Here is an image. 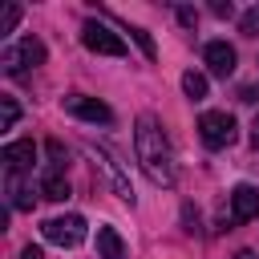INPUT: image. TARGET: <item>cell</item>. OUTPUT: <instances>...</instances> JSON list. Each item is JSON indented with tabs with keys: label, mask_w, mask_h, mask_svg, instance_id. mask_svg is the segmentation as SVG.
Masks as SVG:
<instances>
[{
	"label": "cell",
	"mask_w": 259,
	"mask_h": 259,
	"mask_svg": "<svg viewBox=\"0 0 259 259\" xmlns=\"http://www.w3.org/2000/svg\"><path fill=\"white\" fill-rule=\"evenodd\" d=\"M65 113H73V117H81V121H93V125H109V121H113V109H109L105 101H97V97H85V93L65 97Z\"/></svg>",
	"instance_id": "6"
},
{
	"label": "cell",
	"mask_w": 259,
	"mask_h": 259,
	"mask_svg": "<svg viewBox=\"0 0 259 259\" xmlns=\"http://www.w3.org/2000/svg\"><path fill=\"white\" fill-rule=\"evenodd\" d=\"M130 32H134V40L142 45V53H146V57L154 61V57H158V49H154V40H150V32H146V28H130Z\"/></svg>",
	"instance_id": "16"
},
{
	"label": "cell",
	"mask_w": 259,
	"mask_h": 259,
	"mask_svg": "<svg viewBox=\"0 0 259 259\" xmlns=\"http://www.w3.org/2000/svg\"><path fill=\"white\" fill-rule=\"evenodd\" d=\"M40 231H45V239H49V243H57V247H77V243H85V219H81V214L49 219Z\"/></svg>",
	"instance_id": "5"
},
{
	"label": "cell",
	"mask_w": 259,
	"mask_h": 259,
	"mask_svg": "<svg viewBox=\"0 0 259 259\" xmlns=\"http://www.w3.org/2000/svg\"><path fill=\"white\" fill-rule=\"evenodd\" d=\"M20 20V4H4V16H0V36H8Z\"/></svg>",
	"instance_id": "15"
},
{
	"label": "cell",
	"mask_w": 259,
	"mask_h": 259,
	"mask_svg": "<svg viewBox=\"0 0 259 259\" xmlns=\"http://www.w3.org/2000/svg\"><path fill=\"white\" fill-rule=\"evenodd\" d=\"M40 61H45V45H40L36 36H24L20 45H4V49H0V65H4V73H20V69L40 65Z\"/></svg>",
	"instance_id": "4"
},
{
	"label": "cell",
	"mask_w": 259,
	"mask_h": 259,
	"mask_svg": "<svg viewBox=\"0 0 259 259\" xmlns=\"http://www.w3.org/2000/svg\"><path fill=\"white\" fill-rule=\"evenodd\" d=\"M255 214H259V190L247 186V182L235 186V190H231V219H235V223H251Z\"/></svg>",
	"instance_id": "9"
},
{
	"label": "cell",
	"mask_w": 259,
	"mask_h": 259,
	"mask_svg": "<svg viewBox=\"0 0 259 259\" xmlns=\"http://www.w3.org/2000/svg\"><path fill=\"white\" fill-rule=\"evenodd\" d=\"M198 138L210 146V150H223L235 142V117L231 113H219V109H206L198 117Z\"/></svg>",
	"instance_id": "3"
},
{
	"label": "cell",
	"mask_w": 259,
	"mask_h": 259,
	"mask_svg": "<svg viewBox=\"0 0 259 259\" xmlns=\"http://www.w3.org/2000/svg\"><path fill=\"white\" fill-rule=\"evenodd\" d=\"M243 32H247V36H255V32H259V8H251V12L243 16Z\"/></svg>",
	"instance_id": "18"
},
{
	"label": "cell",
	"mask_w": 259,
	"mask_h": 259,
	"mask_svg": "<svg viewBox=\"0 0 259 259\" xmlns=\"http://www.w3.org/2000/svg\"><path fill=\"white\" fill-rule=\"evenodd\" d=\"M32 186L20 178V174H8V206L12 210H32Z\"/></svg>",
	"instance_id": "11"
},
{
	"label": "cell",
	"mask_w": 259,
	"mask_h": 259,
	"mask_svg": "<svg viewBox=\"0 0 259 259\" xmlns=\"http://www.w3.org/2000/svg\"><path fill=\"white\" fill-rule=\"evenodd\" d=\"M210 12H214V16H231L235 8H231V4H223V0H214V4H210Z\"/></svg>",
	"instance_id": "20"
},
{
	"label": "cell",
	"mask_w": 259,
	"mask_h": 259,
	"mask_svg": "<svg viewBox=\"0 0 259 259\" xmlns=\"http://www.w3.org/2000/svg\"><path fill=\"white\" fill-rule=\"evenodd\" d=\"M202 61H206V69H210L214 77H231V73H235V49H231L227 40H210V45L202 49Z\"/></svg>",
	"instance_id": "8"
},
{
	"label": "cell",
	"mask_w": 259,
	"mask_h": 259,
	"mask_svg": "<svg viewBox=\"0 0 259 259\" xmlns=\"http://www.w3.org/2000/svg\"><path fill=\"white\" fill-rule=\"evenodd\" d=\"M0 162H4L8 174H24V170H32V162H36V146H32V142H8V146L0 150Z\"/></svg>",
	"instance_id": "7"
},
{
	"label": "cell",
	"mask_w": 259,
	"mask_h": 259,
	"mask_svg": "<svg viewBox=\"0 0 259 259\" xmlns=\"http://www.w3.org/2000/svg\"><path fill=\"white\" fill-rule=\"evenodd\" d=\"M251 146L259 150V113H255V121H251Z\"/></svg>",
	"instance_id": "22"
},
{
	"label": "cell",
	"mask_w": 259,
	"mask_h": 259,
	"mask_svg": "<svg viewBox=\"0 0 259 259\" xmlns=\"http://www.w3.org/2000/svg\"><path fill=\"white\" fill-rule=\"evenodd\" d=\"M20 259H45V255H40V247H24V251H20Z\"/></svg>",
	"instance_id": "21"
},
{
	"label": "cell",
	"mask_w": 259,
	"mask_h": 259,
	"mask_svg": "<svg viewBox=\"0 0 259 259\" xmlns=\"http://www.w3.org/2000/svg\"><path fill=\"white\" fill-rule=\"evenodd\" d=\"M81 45L89 53H101V57H125V40L117 32H109L101 20H85L81 24Z\"/></svg>",
	"instance_id": "2"
},
{
	"label": "cell",
	"mask_w": 259,
	"mask_h": 259,
	"mask_svg": "<svg viewBox=\"0 0 259 259\" xmlns=\"http://www.w3.org/2000/svg\"><path fill=\"white\" fill-rule=\"evenodd\" d=\"M16 117H20V105H16V97H0V130H12L16 125Z\"/></svg>",
	"instance_id": "14"
},
{
	"label": "cell",
	"mask_w": 259,
	"mask_h": 259,
	"mask_svg": "<svg viewBox=\"0 0 259 259\" xmlns=\"http://www.w3.org/2000/svg\"><path fill=\"white\" fill-rule=\"evenodd\" d=\"M178 20H182L186 28H194V20H198V12H194V8H178Z\"/></svg>",
	"instance_id": "19"
},
{
	"label": "cell",
	"mask_w": 259,
	"mask_h": 259,
	"mask_svg": "<svg viewBox=\"0 0 259 259\" xmlns=\"http://www.w3.org/2000/svg\"><path fill=\"white\" fill-rule=\"evenodd\" d=\"M49 158H53V170H65V150H61V142H49Z\"/></svg>",
	"instance_id": "17"
},
{
	"label": "cell",
	"mask_w": 259,
	"mask_h": 259,
	"mask_svg": "<svg viewBox=\"0 0 259 259\" xmlns=\"http://www.w3.org/2000/svg\"><path fill=\"white\" fill-rule=\"evenodd\" d=\"M235 259H255V251H239V255H235Z\"/></svg>",
	"instance_id": "23"
},
{
	"label": "cell",
	"mask_w": 259,
	"mask_h": 259,
	"mask_svg": "<svg viewBox=\"0 0 259 259\" xmlns=\"http://www.w3.org/2000/svg\"><path fill=\"white\" fill-rule=\"evenodd\" d=\"M134 154H138V162H142V170H146V178L154 186H174V178H178L174 154H170V142H166V134H162V125L154 117H138V125H134Z\"/></svg>",
	"instance_id": "1"
},
{
	"label": "cell",
	"mask_w": 259,
	"mask_h": 259,
	"mask_svg": "<svg viewBox=\"0 0 259 259\" xmlns=\"http://www.w3.org/2000/svg\"><path fill=\"white\" fill-rule=\"evenodd\" d=\"M40 194H45L49 202H65V198H69V178H65V170H49V174L40 178Z\"/></svg>",
	"instance_id": "12"
},
{
	"label": "cell",
	"mask_w": 259,
	"mask_h": 259,
	"mask_svg": "<svg viewBox=\"0 0 259 259\" xmlns=\"http://www.w3.org/2000/svg\"><path fill=\"white\" fill-rule=\"evenodd\" d=\"M182 89H186L190 101H202V97H206V77L190 69V73H182Z\"/></svg>",
	"instance_id": "13"
},
{
	"label": "cell",
	"mask_w": 259,
	"mask_h": 259,
	"mask_svg": "<svg viewBox=\"0 0 259 259\" xmlns=\"http://www.w3.org/2000/svg\"><path fill=\"white\" fill-rule=\"evenodd\" d=\"M97 259H125V243L113 227H97Z\"/></svg>",
	"instance_id": "10"
}]
</instances>
